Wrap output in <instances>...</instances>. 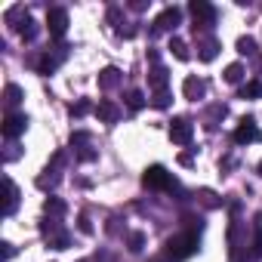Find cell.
<instances>
[{
    "label": "cell",
    "mask_w": 262,
    "mask_h": 262,
    "mask_svg": "<svg viewBox=\"0 0 262 262\" xmlns=\"http://www.w3.org/2000/svg\"><path fill=\"white\" fill-rule=\"evenodd\" d=\"M126 105L133 108V111H139V108L145 105V93H142V90H129V93H126Z\"/></svg>",
    "instance_id": "cell-19"
},
{
    "label": "cell",
    "mask_w": 262,
    "mask_h": 262,
    "mask_svg": "<svg viewBox=\"0 0 262 262\" xmlns=\"http://www.w3.org/2000/svg\"><path fill=\"white\" fill-rule=\"evenodd\" d=\"M182 93H185V99H191V102H198L204 93H207V83L201 80V77H185V83H182Z\"/></svg>",
    "instance_id": "cell-9"
},
{
    "label": "cell",
    "mask_w": 262,
    "mask_h": 262,
    "mask_svg": "<svg viewBox=\"0 0 262 262\" xmlns=\"http://www.w3.org/2000/svg\"><path fill=\"white\" fill-rule=\"evenodd\" d=\"M4 19H7V25H10V28H19V31H22V25H25L31 16L25 13V7H22V4H16V7H10V10L4 13Z\"/></svg>",
    "instance_id": "cell-10"
},
{
    "label": "cell",
    "mask_w": 262,
    "mask_h": 262,
    "mask_svg": "<svg viewBox=\"0 0 262 262\" xmlns=\"http://www.w3.org/2000/svg\"><path fill=\"white\" fill-rule=\"evenodd\" d=\"M126 247H129V253H142V247H145V234H142V231H129Z\"/></svg>",
    "instance_id": "cell-18"
},
{
    "label": "cell",
    "mask_w": 262,
    "mask_h": 262,
    "mask_svg": "<svg viewBox=\"0 0 262 262\" xmlns=\"http://www.w3.org/2000/svg\"><path fill=\"white\" fill-rule=\"evenodd\" d=\"M37 31H40V28H37V22H34V19H28V22L22 25V40H25V43H31V40L37 37Z\"/></svg>",
    "instance_id": "cell-24"
},
{
    "label": "cell",
    "mask_w": 262,
    "mask_h": 262,
    "mask_svg": "<svg viewBox=\"0 0 262 262\" xmlns=\"http://www.w3.org/2000/svg\"><path fill=\"white\" fill-rule=\"evenodd\" d=\"M50 247H53V250H65V247H68V234H65V231H62V234H53V237H50Z\"/></svg>",
    "instance_id": "cell-29"
},
{
    "label": "cell",
    "mask_w": 262,
    "mask_h": 262,
    "mask_svg": "<svg viewBox=\"0 0 262 262\" xmlns=\"http://www.w3.org/2000/svg\"><path fill=\"white\" fill-rule=\"evenodd\" d=\"M43 210H47L50 216H62V213H65V204H62L59 198H47V201H43Z\"/></svg>",
    "instance_id": "cell-23"
},
{
    "label": "cell",
    "mask_w": 262,
    "mask_h": 262,
    "mask_svg": "<svg viewBox=\"0 0 262 262\" xmlns=\"http://www.w3.org/2000/svg\"><path fill=\"white\" fill-rule=\"evenodd\" d=\"M170 50H173V56H176L179 62H188V47H185V40L173 37V40H170Z\"/></svg>",
    "instance_id": "cell-20"
},
{
    "label": "cell",
    "mask_w": 262,
    "mask_h": 262,
    "mask_svg": "<svg viewBox=\"0 0 262 262\" xmlns=\"http://www.w3.org/2000/svg\"><path fill=\"white\" fill-rule=\"evenodd\" d=\"M259 176H262V161H259Z\"/></svg>",
    "instance_id": "cell-37"
},
{
    "label": "cell",
    "mask_w": 262,
    "mask_h": 262,
    "mask_svg": "<svg viewBox=\"0 0 262 262\" xmlns=\"http://www.w3.org/2000/svg\"><path fill=\"white\" fill-rule=\"evenodd\" d=\"M225 80H228V83H241V80H244V65H241V62L228 65V68H225Z\"/></svg>",
    "instance_id": "cell-22"
},
{
    "label": "cell",
    "mask_w": 262,
    "mask_h": 262,
    "mask_svg": "<svg viewBox=\"0 0 262 262\" xmlns=\"http://www.w3.org/2000/svg\"><path fill=\"white\" fill-rule=\"evenodd\" d=\"M179 164H182V167H191V164H194V158L185 151V155H179Z\"/></svg>",
    "instance_id": "cell-34"
},
{
    "label": "cell",
    "mask_w": 262,
    "mask_h": 262,
    "mask_svg": "<svg viewBox=\"0 0 262 262\" xmlns=\"http://www.w3.org/2000/svg\"><path fill=\"white\" fill-rule=\"evenodd\" d=\"M198 247H201L198 231H185V234L170 237V241L164 244V253H167V256H173V259H188L191 253H198Z\"/></svg>",
    "instance_id": "cell-1"
},
{
    "label": "cell",
    "mask_w": 262,
    "mask_h": 262,
    "mask_svg": "<svg viewBox=\"0 0 262 262\" xmlns=\"http://www.w3.org/2000/svg\"><path fill=\"white\" fill-rule=\"evenodd\" d=\"M96 117H99V120H105V123H114V120L120 117V108H117L114 102H108V99H102V102L96 105Z\"/></svg>",
    "instance_id": "cell-12"
},
{
    "label": "cell",
    "mask_w": 262,
    "mask_h": 262,
    "mask_svg": "<svg viewBox=\"0 0 262 262\" xmlns=\"http://www.w3.org/2000/svg\"><path fill=\"white\" fill-rule=\"evenodd\" d=\"M241 99H262V83L259 80H250L241 86Z\"/></svg>",
    "instance_id": "cell-17"
},
{
    "label": "cell",
    "mask_w": 262,
    "mask_h": 262,
    "mask_svg": "<svg viewBox=\"0 0 262 262\" xmlns=\"http://www.w3.org/2000/svg\"><path fill=\"white\" fill-rule=\"evenodd\" d=\"M90 111H93V102H90V99H80V102L71 105V117H83V114H90Z\"/></svg>",
    "instance_id": "cell-25"
},
{
    "label": "cell",
    "mask_w": 262,
    "mask_h": 262,
    "mask_svg": "<svg viewBox=\"0 0 262 262\" xmlns=\"http://www.w3.org/2000/svg\"><path fill=\"white\" fill-rule=\"evenodd\" d=\"M201 198H204V204H207V207H219V201H216V194H213V191H201Z\"/></svg>",
    "instance_id": "cell-32"
},
{
    "label": "cell",
    "mask_w": 262,
    "mask_h": 262,
    "mask_svg": "<svg viewBox=\"0 0 262 262\" xmlns=\"http://www.w3.org/2000/svg\"><path fill=\"white\" fill-rule=\"evenodd\" d=\"M59 182V176H37V188H53Z\"/></svg>",
    "instance_id": "cell-31"
},
{
    "label": "cell",
    "mask_w": 262,
    "mask_h": 262,
    "mask_svg": "<svg viewBox=\"0 0 262 262\" xmlns=\"http://www.w3.org/2000/svg\"><path fill=\"white\" fill-rule=\"evenodd\" d=\"M13 253H16V247H13V244H4V262L13 259Z\"/></svg>",
    "instance_id": "cell-35"
},
{
    "label": "cell",
    "mask_w": 262,
    "mask_h": 262,
    "mask_svg": "<svg viewBox=\"0 0 262 262\" xmlns=\"http://www.w3.org/2000/svg\"><path fill=\"white\" fill-rule=\"evenodd\" d=\"M151 105H155V108H167V105H170V93H167V90H161V93H155V99H151Z\"/></svg>",
    "instance_id": "cell-28"
},
{
    "label": "cell",
    "mask_w": 262,
    "mask_h": 262,
    "mask_svg": "<svg viewBox=\"0 0 262 262\" xmlns=\"http://www.w3.org/2000/svg\"><path fill=\"white\" fill-rule=\"evenodd\" d=\"M167 83H170V71H167L164 65H155L151 74H148V86H151L155 93H161V90H167Z\"/></svg>",
    "instance_id": "cell-11"
},
{
    "label": "cell",
    "mask_w": 262,
    "mask_h": 262,
    "mask_svg": "<svg viewBox=\"0 0 262 262\" xmlns=\"http://www.w3.org/2000/svg\"><path fill=\"white\" fill-rule=\"evenodd\" d=\"M4 188H7V207H4V213L13 216L16 213V204H19V188H16L13 179H4Z\"/></svg>",
    "instance_id": "cell-15"
},
{
    "label": "cell",
    "mask_w": 262,
    "mask_h": 262,
    "mask_svg": "<svg viewBox=\"0 0 262 262\" xmlns=\"http://www.w3.org/2000/svg\"><path fill=\"white\" fill-rule=\"evenodd\" d=\"M56 65H59V59H53V56L47 53V56H40V62H37V71L47 77V74H53V71H56Z\"/></svg>",
    "instance_id": "cell-21"
},
{
    "label": "cell",
    "mask_w": 262,
    "mask_h": 262,
    "mask_svg": "<svg viewBox=\"0 0 262 262\" xmlns=\"http://www.w3.org/2000/svg\"><path fill=\"white\" fill-rule=\"evenodd\" d=\"M216 56H219V40L207 37V40L198 43V59H201V62H213Z\"/></svg>",
    "instance_id": "cell-13"
},
{
    "label": "cell",
    "mask_w": 262,
    "mask_h": 262,
    "mask_svg": "<svg viewBox=\"0 0 262 262\" xmlns=\"http://www.w3.org/2000/svg\"><path fill=\"white\" fill-rule=\"evenodd\" d=\"M182 22V10L179 7H167L158 19H155V31H173Z\"/></svg>",
    "instance_id": "cell-8"
},
{
    "label": "cell",
    "mask_w": 262,
    "mask_h": 262,
    "mask_svg": "<svg viewBox=\"0 0 262 262\" xmlns=\"http://www.w3.org/2000/svg\"><path fill=\"white\" fill-rule=\"evenodd\" d=\"M22 96H25V93H22V86H16V83H10V86L4 90V102H7L10 108H13V105H19V102H22Z\"/></svg>",
    "instance_id": "cell-16"
},
{
    "label": "cell",
    "mask_w": 262,
    "mask_h": 262,
    "mask_svg": "<svg viewBox=\"0 0 262 262\" xmlns=\"http://www.w3.org/2000/svg\"><path fill=\"white\" fill-rule=\"evenodd\" d=\"M188 13H191V19H194V31H198V28H210V25L216 22V10L207 4V0H191V4H188Z\"/></svg>",
    "instance_id": "cell-3"
},
{
    "label": "cell",
    "mask_w": 262,
    "mask_h": 262,
    "mask_svg": "<svg viewBox=\"0 0 262 262\" xmlns=\"http://www.w3.org/2000/svg\"><path fill=\"white\" fill-rule=\"evenodd\" d=\"M120 80H123V74H120L114 65H111V68H105V71H99V86H102V90H114Z\"/></svg>",
    "instance_id": "cell-14"
},
{
    "label": "cell",
    "mask_w": 262,
    "mask_h": 262,
    "mask_svg": "<svg viewBox=\"0 0 262 262\" xmlns=\"http://www.w3.org/2000/svg\"><path fill=\"white\" fill-rule=\"evenodd\" d=\"M142 185H145V188H158V191H164V188H173V176L167 173V167L155 164V167H148V170L142 173Z\"/></svg>",
    "instance_id": "cell-2"
},
{
    "label": "cell",
    "mask_w": 262,
    "mask_h": 262,
    "mask_svg": "<svg viewBox=\"0 0 262 262\" xmlns=\"http://www.w3.org/2000/svg\"><path fill=\"white\" fill-rule=\"evenodd\" d=\"M19 158V151H16V145H10V151H7V161H16Z\"/></svg>",
    "instance_id": "cell-36"
},
{
    "label": "cell",
    "mask_w": 262,
    "mask_h": 262,
    "mask_svg": "<svg viewBox=\"0 0 262 262\" xmlns=\"http://www.w3.org/2000/svg\"><path fill=\"white\" fill-rule=\"evenodd\" d=\"M77 158H80V161H86V164H90V161H96V158H99V151H93V148H90V145H77Z\"/></svg>",
    "instance_id": "cell-27"
},
{
    "label": "cell",
    "mask_w": 262,
    "mask_h": 262,
    "mask_svg": "<svg viewBox=\"0 0 262 262\" xmlns=\"http://www.w3.org/2000/svg\"><path fill=\"white\" fill-rule=\"evenodd\" d=\"M256 256H262V213H256Z\"/></svg>",
    "instance_id": "cell-30"
},
{
    "label": "cell",
    "mask_w": 262,
    "mask_h": 262,
    "mask_svg": "<svg viewBox=\"0 0 262 262\" xmlns=\"http://www.w3.org/2000/svg\"><path fill=\"white\" fill-rule=\"evenodd\" d=\"M47 28H50L53 37H65V31H68V13L62 7H53L47 13Z\"/></svg>",
    "instance_id": "cell-6"
},
{
    "label": "cell",
    "mask_w": 262,
    "mask_h": 262,
    "mask_svg": "<svg viewBox=\"0 0 262 262\" xmlns=\"http://www.w3.org/2000/svg\"><path fill=\"white\" fill-rule=\"evenodd\" d=\"M237 53H241V56H253V53H256V40H253V37H241V40H237Z\"/></svg>",
    "instance_id": "cell-26"
},
{
    "label": "cell",
    "mask_w": 262,
    "mask_h": 262,
    "mask_svg": "<svg viewBox=\"0 0 262 262\" xmlns=\"http://www.w3.org/2000/svg\"><path fill=\"white\" fill-rule=\"evenodd\" d=\"M77 225H80V231H83V234H90V231H93V225H90V219H86V216H80V219H77Z\"/></svg>",
    "instance_id": "cell-33"
},
{
    "label": "cell",
    "mask_w": 262,
    "mask_h": 262,
    "mask_svg": "<svg viewBox=\"0 0 262 262\" xmlns=\"http://www.w3.org/2000/svg\"><path fill=\"white\" fill-rule=\"evenodd\" d=\"M83 262H86V259H83Z\"/></svg>",
    "instance_id": "cell-38"
},
{
    "label": "cell",
    "mask_w": 262,
    "mask_h": 262,
    "mask_svg": "<svg viewBox=\"0 0 262 262\" xmlns=\"http://www.w3.org/2000/svg\"><path fill=\"white\" fill-rule=\"evenodd\" d=\"M28 129V114H7V120H4V136L7 139H19L22 133Z\"/></svg>",
    "instance_id": "cell-7"
},
{
    "label": "cell",
    "mask_w": 262,
    "mask_h": 262,
    "mask_svg": "<svg viewBox=\"0 0 262 262\" xmlns=\"http://www.w3.org/2000/svg\"><path fill=\"white\" fill-rule=\"evenodd\" d=\"M191 136H194L191 120H188V117H173V123H170V139H173L176 145H188Z\"/></svg>",
    "instance_id": "cell-5"
},
{
    "label": "cell",
    "mask_w": 262,
    "mask_h": 262,
    "mask_svg": "<svg viewBox=\"0 0 262 262\" xmlns=\"http://www.w3.org/2000/svg\"><path fill=\"white\" fill-rule=\"evenodd\" d=\"M237 145H250V142H262V129L256 126V120L253 117H244L241 123H237V129H234V136H231Z\"/></svg>",
    "instance_id": "cell-4"
}]
</instances>
